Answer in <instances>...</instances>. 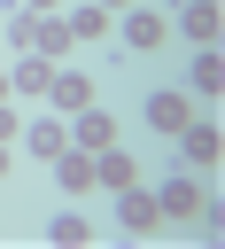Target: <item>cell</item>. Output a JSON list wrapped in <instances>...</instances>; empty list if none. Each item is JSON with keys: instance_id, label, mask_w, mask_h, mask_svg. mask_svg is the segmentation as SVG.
<instances>
[{"instance_id": "6da1fadb", "label": "cell", "mask_w": 225, "mask_h": 249, "mask_svg": "<svg viewBox=\"0 0 225 249\" xmlns=\"http://www.w3.org/2000/svg\"><path fill=\"white\" fill-rule=\"evenodd\" d=\"M147 124H155V132H186V101H178V93H155V101H147Z\"/></svg>"}, {"instance_id": "7a4b0ae2", "label": "cell", "mask_w": 225, "mask_h": 249, "mask_svg": "<svg viewBox=\"0 0 225 249\" xmlns=\"http://www.w3.org/2000/svg\"><path fill=\"white\" fill-rule=\"evenodd\" d=\"M47 233H54V241H85V218H70V210H62V218H47Z\"/></svg>"}]
</instances>
